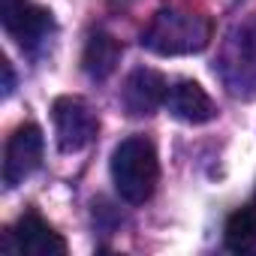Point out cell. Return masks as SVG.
<instances>
[{
  "label": "cell",
  "instance_id": "cell-8",
  "mask_svg": "<svg viewBox=\"0 0 256 256\" xmlns=\"http://www.w3.org/2000/svg\"><path fill=\"white\" fill-rule=\"evenodd\" d=\"M166 106L169 112L178 118V120H187V124H208L217 108L211 102V96L205 94V88L193 78H181L169 88V96H166Z\"/></svg>",
  "mask_w": 256,
  "mask_h": 256
},
{
  "label": "cell",
  "instance_id": "cell-11",
  "mask_svg": "<svg viewBox=\"0 0 256 256\" xmlns=\"http://www.w3.org/2000/svg\"><path fill=\"white\" fill-rule=\"evenodd\" d=\"M4 76H6V82H4V94H10V90H12V66H10V64H4Z\"/></svg>",
  "mask_w": 256,
  "mask_h": 256
},
{
  "label": "cell",
  "instance_id": "cell-12",
  "mask_svg": "<svg viewBox=\"0 0 256 256\" xmlns=\"http://www.w3.org/2000/svg\"><path fill=\"white\" fill-rule=\"evenodd\" d=\"M253 208H256V205H253Z\"/></svg>",
  "mask_w": 256,
  "mask_h": 256
},
{
  "label": "cell",
  "instance_id": "cell-5",
  "mask_svg": "<svg viewBox=\"0 0 256 256\" xmlns=\"http://www.w3.org/2000/svg\"><path fill=\"white\" fill-rule=\"evenodd\" d=\"M0 22L4 30L24 48L36 46L52 30V12L30 0H0Z\"/></svg>",
  "mask_w": 256,
  "mask_h": 256
},
{
  "label": "cell",
  "instance_id": "cell-2",
  "mask_svg": "<svg viewBox=\"0 0 256 256\" xmlns=\"http://www.w3.org/2000/svg\"><path fill=\"white\" fill-rule=\"evenodd\" d=\"M160 178L157 151L145 136L124 139L112 154V181L124 202L142 205L154 196Z\"/></svg>",
  "mask_w": 256,
  "mask_h": 256
},
{
  "label": "cell",
  "instance_id": "cell-9",
  "mask_svg": "<svg viewBox=\"0 0 256 256\" xmlns=\"http://www.w3.org/2000/svg\"><path fill=\"white\" fill-rule=\"evenodd\" d=\"M118 60H120V46H118L114 36H108V34H94V36L88 40L84 54H82V66H84V72H88L90 78H96V82L108 78V76L114 72Z\"/></svg>",
  "mask_w": 256,
  "mask_h": 256
},
{
  "label": "cell",
  "instance_id": "cell-7",
  "mask_svg": "<svg viewBox=\"0 0 256 256\" xmlns=\"http://www.w3.org/2000/svg\"><path fill=\"white\" fill-rule=\"evenodd\" d=\"M10 238L16 241V250L24 256H64L66 253V241L36 214L22 217L10 229Z\"/></svg>",
  "mask_w": 256,
  "mask_h": 256
},
{
  "label": "cell",
  "instance_id": "cell-6",
  "mask_svg": "<svg viewBox=\"0 0 256 256\" xmlns=\"http://www.w3.org/2000/svg\"><path fill=\"white\" fill-rule=\"evenodd\" d=\"M169 96V84L157 70H133L126 76V84L120 90V102L126 108V114L133 118H148L154 114Z\"/></svg>",
  "mask_w": 256,
  "mask_h": 256
},
{
  "label": "cell",
  "instance_id": "cell-1",
  "mask_svg": "<svg viewBox=\"0 0 256 256\" xmlns=\"http://www.w3.org/2000/svg\"><path fill=\"white\" fill-rule=\"evenodd\" d=\"M211 40V22L187 6H163L142 34V46L154 54H196Z\"/></svg>",
  "mask_w": 256,
  "mask_h": 256
},
{
  "label": "cell",
  "instance_id": "cell-10",
  "mask_svg": "<svg viewBox=\"0 0 256 256\" xmlns=\"http://www.w3.org/2000/svg\"><path fill=\"white\" fill-rule=\"evenodd\" d=\"M256 241V208H238L229 220H226V247L241 253L250 250V244Z\"/></svg>",
  "mask_w": 256,
  "mask_h": 256
},
{
  "label": "cell",
  "instance_id": "cell-3",
  "mask_svg": "<svg viewBox=\"0 0 256 256\" xmlns=\"http://www.w3.org/2000/svg\"><path fill=\"white\" fill-rule=\"evenodd\" d=\"M52 118H54L58 148L64 154H76V151L88 148L100 130V120H96L94 108L82 96H58L52 106Z\"/></svg>",
  "mask_w": 256,
  "mask_h": 256
},
{
  "label": "cell",
  "instance_id": "cell-4",
  "mask_svg": "<svg viewBox=\"0 0 256 256\" xmlns=\"http://www.w3.org/2000/svg\"><path fill=\"white\" fill-rule=\"evenodd\" d=\"M42 148H46V142H42V130L36 124H22L10 136L6 154H4V181H6V187H18L24 178H30L40 169Z\"/></svg>",
  "mask_w": 256,
  "mask_h": 256
}]
</instances>
